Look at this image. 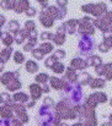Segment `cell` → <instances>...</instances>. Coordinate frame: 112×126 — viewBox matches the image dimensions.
<instances>
[{"label": "cell", "mask_w": 112, "mask_h": 126, "mask_svg": "<svg viewBox=\"0 0 112 126\" xmlns=\"http://www.w3.org/2000/svg\"><path fill=\"white\" fill-rule=\"evenodd\" d=\"M39 20H41V23L44 26V27H52L53 26V17L47 12V11H42L41 16H39Z\"/></svg>", "instance_id": "cell-6"}, {"label": "cell", "mask_w": 112, "mask_h": 126, "mask_svg": "<svg viewBox=\"0 0 112 126\" xmlns=\"http://www.w3.org/2000/svg\"><path fill=\"white\" fill-rule=\"evenodd\" d=\"M106 100H107L106 94L97 92V93L91 94V95L86 99V105H87V107H90V108H95L99 103H105Z\"/></svg>", "instance_id": "cell-2"}, {"label": "cell", "mask_w": 112, "mask_h": 126, "mask_svg": "<svg viewBox=\"0 0 112 126\" xmlns=\"http://www.w3.org/2000/svg\"><path fill=\"white\" fill-rule=\"evenodd\" d=\"M79 45H80V48H81L83 50H85V51L89 50L90 48H92V43L90 42V41H87V39H84L83 42H80Z\"/></svg>", "instance_id": "cell-28"}, {"label": "cell", "mask_w": 112, "mask_h": 126, "mask_svg": "<svg viewBox=\"0 0 112 126\" xmlns=\"http://www.w3.org/2000/svg\"><path fill=\"white\" fill-rule=\"evenodd\" d=\"M56 61H58V59H57V58L54 56V54H53L51 58H48V59L46 60V66H47V67H52Z\"/></svg>", "instance_id": "cell-32"}, {"label": "cell", "mask_w": 112, "mask_h": 126, "mask_svg": "<svg viewBox=\"0 0 112 126\" xmlns=\"http://www.w3.org/2000/svg\"><path fill=\"white\" fill-rule=\"evenodd\" d=\"M42 89H43V92H44V93H48V92H49V87H48V86H46L44 83H43V88H42Z\"/></svg>", "instance_id": "cell-44"}, {"label": "cell", "mask_w": 112, "mask_h": 126, "mask_svg": "<svg viewBox=\"0 0 112 126\" xmlns=\"http://www.w3.org/2000/svg\"><path fill=\"white\" fill-rule=\"evenodd\" d=\"M110 124H112V114L110 115Z\"/></svg>", "instance_id": "cell-47"}, {"label": "cell", "mask_w": 112, "mask_h": 126, "mask_svg": "<svg viewBox=\"0 0 112 126\" xmlns=\"http://www.w3.org/2000/svg\"><path fill=\"white\" fill-rule=\"evenodd\" d=\"M76 25H78V21H76V20H70V21H68V22L65 23L68 33H74L75 32V26H76Z\"/></svg>", "instance_id": "cell-22"}, {"label": "cell", "mask_w": 112, "mask_h": 126, "mask_svg": "<svg viewBox=\"0 0 112 126\" xmlns=\"http://www.w3.org/2000/svg\"><path fill=\"white\" fill-rule=\"evenodd\" d=\"M90 65H92V66L97 67V66L102 65V59H101V58H99V56H96V55H92V56L90 58Z\"/></svg>", "instance_id": "cell-26"}, {"label": "cell", "mask_w": 112, "mask_h": 126, "mask_svg": "<svg viewBox=\"0 0 112 126\" xmlns=\"http://www.w3.org/2000/svg\"><path fill=\"white\" fill-rule=\"evenodd\" d=\"M12 105L11 104H6L4 107H1V118L4 119H10L12 116Z\"/></svg>", "instance_id": "cell-9"}, {"label": "cell", "mask_w": 112, "mask_h": 126, "mask_svg": "<svg viewBox=\"0 0 112 126\" xmlns=\"http://www.w3.org/2000/svg\"><path fill=\"white\" fill-rule=\"evenodd\" d=\"M42 7H47V0H37Z\"/></svg>", "instance_id": "cell-43"}, {"label": "cell", "mask_w": 112, "mask_h": 126, "mask_svg": "<svg viewBox=\"0 0 112 126\" xmlns=\"http://www.w3.org/2000/svg\"><path fill=\"white\" fill-rule=\"evenodd\" d=\"M53 41L56 42V44L62 45V44L64 43V41H65V36H64V33H62V32H57V34L54 36Z\"/></svg>", "instance_id": "cell-24"}, {"label": "cell", "mask_w": 112, "mask_h": 126, "mask_svg": "<svg viewBox=\"0 0 112 126\" xmlns=\"http://www.w3.org/2000/svg\"><path fill=\"white\" fill-rule=\"evenodd\" d=\"M111 105H112V99H111Z\"/></svg>", "instance_id": "cell-48"}, {"label": "cell", "mask_w": 112, "mask_h": 126, "mask_svg": "<svg viewBox=\"0 0 112 126\" xmlns=\"http://www.w3.org/2000/svg\"><path fill=\"white\" fill-rule=\"evenodd\" d=\"M14 60H15V63H17V64H21V63H24V61H25V56L22 55V53H20V51H16V53L14 54Z\"/></svg>", "instance_id": "cell-29"}, {"label": "cell", "mask_w": 112, "mask_h": 126, "mask_svg": "<svg viewBox=\"0 0 112 126\" xmlns=\"http://www.w3.org/2000/svg\"><path fill=\"white\" fill-rule=\"evenodd\" d=\"M12 99L15 102H19V103H25V102L28 100V97L25 93H16V94H14Z\"/></svg>", "instance_id": "cell-15"}, {"label": "cell", "mask_w": 112, "mask_h": 126, "mask_svg": "<svg viewBox=\"0 0 112 126\" xmlns=\"http://www.w3.org/2000/svg\"><path fill=\"white\" fill-rule=\"evenodd\" d=\"M97 75H105L107 80H112V64H105L96 67Z\"/></svg>", "instance_id": "cell-4"}, {"label": "cell", "mask_w": 112, "mask_h": 126, "mask_svg": "<svg viewBox=\"0 0 112 126\" xmlns=\"http://www.w3.org/2000/svg\"><path fill=\"white\" fill-rule=\"evenodd\" d=\"M111 1H112V0H111Z\"/></svg>", "instance_id": "cell-49"}, {"label": "cell", "mask_w": 112, "mask_h": 126, "mask_svg": "<svg viewBox=\"0 0 112 126\" xmlns=\"http://www.w3.org/2000/svg\"><path fill=\"white\" fill-rule=\"evenodd\" d=\"M15 4H16V0H4L1 2V7L5 10H10V9L15 7Z\"/></svg>", "instance_id": "cell-23"}, {"label": "cell", "mask_w": 112, "mask_h": 126, "mask_svg": "<svg viewBox=\"0 0 112 126\" xmlns=\"http://www.w3.org/2000/svg\"><path fill=\"white\" fill-rule=\"evenodd\" d=\"M32 55H33L37 60H42V58H43L44 54L41 51V49H33V50H32Z\"/></svg>", "instance_id": "cell-33"}, {"label": "cell", "mask_w": 112, "mask_h": 126, "mask_svg": "<svg viewBox=\"0 0 112 126\" xmlns=\"http://www.w3.org/2000/svg\"><path fill=\"white\" fill-rule=\"evenodd\" d=\"M28 7H30L28 6V0H19V1H16L14 9H15L16 12H22V11H26Z\"/></svg>", "instance_id": "cell-8"}, {"label": "cell", "mask_w": 112, "mask_h": 126, "mask_svg": "<svg viewBox=\"0 0 112 126\" xmlns=\"http://www.w3.org/2000/svg\"><path fill=\"white\" fill-rule=\"evenodd\" d=\"M35 28H36L35 22H32V21H27V22H26V25H25V30H26L27 32H32V31H35Z\"/></svg>", "instance_id": "cell-31"}, {"label": "cell", "mask_w": 112, "mask_h": 126, "mask_svg": "<svg viewBox=\"0 0 112 126\" xmlns=\"http://www.w3.org/2000/svg\"><path fill=\"white\" fill-rule=\"evenodd\" d=\"M54 56H56L57 59H63V58L65 56V53H64L63 50H57V51L54 53Z\"/></svg>", "instance_id": "cell-38"}, {"label": "cell", "mask_w": 112, "mask_h": 126, "mask_svg": "<svg viewBox=\"0 0 112 126\" xmlns=\"http://www.w3.org/2000/svg\"><path fill=\"white\" fill-rule=\"evenodd\" d=\"M49 81H51V86H52L54 89H60V88L64 86V82H63L62 80L57 79V77H52V79H49Z\"/></svg>", "instance_id": "cell-13"}, {"label": "cell", "mask_w": 112, "mask_h": 126, "mask_svg": "<svg viewBox=\"0 0 112 126\" xmlns=\"http://www.w3.org/2000/svg\"><path fill=\"white\" fill-rule=\"evenodd\" d=\"M36 45V41H30V42L27 43L25 47H24V50H26V51H30L33 47Z\"/></svg>", "instance_id": "cell-34"}, {"label": "cell", "mask_w": 112, "mask_h": 126, "mask_svg": "<svg viewBox=\"0 0 112 126\" xmlns=\"http://www.w3.org/2000/svg\"><path fill=\"white\" fill-rule=\"evenodd\" d=\"M0 21H1V22H0V25L2 26V25L5 23V17H4V16H1V17H0Z\"/></svg>", "instance_id": "cell-45"}, {"label": "cell", "mask_w": 112, "mask_h": 126, "mask_svg": "<svg viewBox=\"0 0 112 126\" xmlns=\"http://www.w3.org/2000/svg\"><path fill=\"white\" fill-rule=\"evenodd\" d=\"M30 91H31V95L33 99H38L42 95V87H39L38 84H31L30 86Z\"/></svg>", "instance_id": "cell-11"}, {"label": "cell", "mask_w": 112, "mask_h": 126, "mask_svg": "<svg viewBox=\"0 0 112 126\" xmlns=\"http://www.w3.org/2000/svg\"><path fill=\"white\" fill-rule=\"evenodd\" d=\"M17 77H19V72L17 71H15V72H6V74H4L1 76V83H4L6 86L7 83H10L11 81L16 80Z\"/></svg>", "instance_id": "cell-7"}, {"label": "cell", "mask_w": 112, "mask_h": 126, "mask_svg": "<svg viewBox=\"0 0 112 126\" xmlns=\"http://www.w3.org/2000/svg\"><path fill=\"white\" fill-rule=\"evenodd\" d=\"M39 49H41V51L43 54H47V53H51L53 50V45L51 43H42L39 45Z\"/></svg>", "instance_id": "cell-19"}, {"label": "cell", "mask_w": 112, "mask_h": 126, "mask_svg": "<svg viewBox=\"0 0 112 126\" xmlns=\"http://www.w3.org/2000/svg\"><path fill=\"white\" fill-rule=\"evenodd\" d=\"M90 21H92L90 17H84L83 18V21L79 25V32L80 33H83V34H92L94 33V27H92Z\"/></svg>", "instance_id": "cell-3"}, {"label": "cell", "mask_w": 112, "mask_h": 126, "mask_svg": "<svg viewBox=\"0 0 112 126\" xmlns=\"http://www.w3.org/2000/svg\"><path fill=\"white\" fill-rule=\"evenodd\" d=\"M1 41L2 43L6 45V47H10L11 44H12V41H14V38H12V36H10L9 33H1Z\"/></svg>", "instance_id": "cell-17"}, {"label": "cell", "mask_w": 112, "mask_h": 126, "mask_svg": "<svg viewBox=\"0 0 112 126\" xmlns=\"http://www.w3.org/2000/svg\"><path fill=\"white\" fill-rule=\"evenodd\" d=\"M44 105H49V107H52L53 105V100L51 99V98H44Z\"/></svg>", "instance_id": "cell-42"}, {"label": "cell", "mask_w": 112, "mask_h": 126, "mask_svg": "<svg viewBox=\"0 0 112 126\" xmlns=\"http://www.w3.org/2000/svg\"><path fill=\"white\" fill-rule=\"evenodd\" d=\"M52 70L56 72V74H62L64 71V65L60 63V61H56L52 66Z\"/></svg>", "instance_id": "cell-21"}, {"label": "cell", "mask_w": 112, "mask_h": 126, "mask_svg": "<svg viewBox=\"0 0 112 126\" xmlns=\"http://www.w3.org/2000/svg\"><path fill=\"white\" fill-rule=\"evenodd\" d=\"M65 80H69V81H72V82H74L78 80V76H76V74H75V69L73 66H70L68 70H67V72H65Z\"/></svg>", "instance_id": "cell-12"}, {"label": "cell", "mask_w": 112, "mask_h": 126, "mask_svg": "<svg viewBox=\"0 0 112 126\" xmlns=\"http://www.w3.org/2000/svg\"><path fill=\"white\" fill-rule=\"evenodd\" d=\"M14 109H15V113L17 114L19 119L22 121V123H27L28 121V116L26 114V109L21 105V104H12Z\"/></svg>", "instance_id": "cell-5"}, {"label": "cell", "mask_w": 112, "mask_h": 126, "mask_svg": "<svg viewBox=\"0 0 112 126\" xmlns=\"http://www.w3.org/2000/svg\"><path fill=\"white\" fill-rule=\"evenodd\" d=\"M70 66H73L76 70H84V69H86L87 63H86L85 60H83V59H78V58H76V59H74V60L72 61Z\"/></svg>", "instance_id": "cell-10"}, {"label": "cell", "mask_w": 112, "mask_h": 126, "mask_svg": "<svg viewBox=\"0 0 112 126\" xmlns=\"http://www.w3.org/2000/svg\"><path fill=\"white\" fill-rule=\"evenodd\" d=\"M57 4H58L60 7H65L67 4H68V1H67V0H57Z\"/></svg>", "instance_id": "cell-41"}, {"label": "cell", "mask_w": 112, "mask_h": 126, "mask_svg": "<svg viewBox=\"0 0 112 126\" xmlns=\"http://www.w3.org/2000/svg\"><path fill=\"white\" fill-rule=\"evenodd\" d=\"M26 15H27V16H33V15H36V9H35V7H28L27 11H26Z\"/></svg>", "instance_id": "cell-40"}, {"label": "cell", "mask_w": 112, "mask_h": 126, "mask_svg": "<svg viewBox=\"0 0 112 126\" xmlns=\"http://www.w3.org/2000/svg\"><path fill=\"white\" fill-rule=\"evenodd\" d=\"M99 49H100L101 51L106 53V51H109V50H110V47H109V45H107V44H106L105 42H102L101 44H100V45H99Z\"/></svg>", "instance_id": "cell-37"}, {"label": "cell", "mask_w": 112, "mask_h": 126, "mask_svg": "<svg viewBox=\"0 0 112 126\" xmlns=\"http://www.w3.org/2000/svg\"><path fill=\"white\" fill-rule=\"evenodd\" d=\"M11 53H12V49H11V48H9V47H7L6 49L1 50V61H2V63H5L6 60H9V58H10Z\"/></svg>", "instance_id": "cell-20"}, {"label": "cell", "mask_w": 112, "mask_h": 126, "mask_svg": "<svg viewBox=\"0 0 112 126\" xmlns=\"http://www.w3.org/2000/svg\"><path fill=\"white\" fill-rule=\"evenodd\" d=\"M1 102H4L5 104H10V97L6 93H2L1 94Z\"/></svg>", "instance_id": "cell-39"}, {"label": "cell", "mask_w": 112, "mask_h": 126, "mask_svg": "<svg viewBox=\"0 0 112 126\" xmlns=\"http://www.w3.org/2000/svg\"><path fill=\"white\" fill-rule=\"evenodd\" d=\"M90 86H91V88H101V87H104L105 86V80H102V79H92L91 80V82H90Z\"/></svg>", "instance_id": "cell-16"}, {"label": "cell", "mask_w": 112, "mask_h": 126, "mask_svg": "<svg viewBox=\"0 0 112 126\" xmlns=\"http://www.w3.org/2000/svg\"><path fill=\"white\" fill-rule=\"evenodd\" d=\"M26 70H27L28 72H36L38 70V65L35 63V61L30 60V61L26 63Z\"/></svg>", "instance_id": "cell-18"}, {"label": "cell", "mask_w": 112, "mask_h": 126, "mask_svg": "<svg viewBox=\"0 0 112 126\" xmlns=\"http://www.w3.org/2000/svg\"><path fill=\"white\" fill-rule=\"evenodd\" d=\"M19 28H20V25H19V22L15 21V20L11 21V22L9 23V26H7V31H9V32H12V33H17V32L20 31Z\"/></svg>", "instance_id": "cell-14"}, {"label": "cell", "mask_w": 112, "mask_h": 126, "mask_svg": "<svg viewBox=\"0 0 112 126\" xmlns=\"http://www.w3.org/2000/svg\"><path fill=\"white\" fill-rule=\"evenodd\" d=\"M6 87H7V89H10V91H16V89H19V88L21 87V83H20V81L16 79V80H14V81H11L10 83L6 84Z\"/></svg>", "instance_id": "cell-25"}, {"label": "cell", "mask_w": 112, "mask_h": 126, "mask_svg": "<svg viewBox=\"0 0 112 126\" xmlns=\"http://www.w3.org/2000/svg\"><path fill=\"white\" fill-rule=\"evenodd\" d=\"M91 76L87 74V72H84V74H81V76H80V83L81 84H90L91 82Z\"/></svg>", "instance_id": "cell-27"}, {"label": "cell", "mask_w": 112, "mask_h": 126, "mask_svg": "<svg viewBox=\"0 0 112 126\" xmlns=\"http://www.w3.org/2000/svg\"><path fill=\"white\" fill-rule=\"evenodd\" d=\"M48 80V75L47 74H39L37 77H36V81H37L38 83H46V81Z\"/></svg>", "instance_id": "cell-30"}, {"label": "cell", "mask_w": 112, "mask_h": 126, "mask_svg": "<svg viewBox=\"0 0 112 126\" xmlns=\"http://www.w3.org/2000/svg\"><path fill=\"white\" fill-rule=\"evenodd\" d=\"M83 11L85 12H89V14H92L95 16H100L101 14H104L106 11V5L102 2L100 4H87V5H84L81 7Z\"/></svg>", "instance_id": "cell-1"}, {"label": "cell", "mask_w": 112, "mask_h": 126, "mask_svg": "<svg viewBox=\"0 0 112 126\" xmlns=\"http://www.w3.org/2000/svg\"><path fill=\"white\" fill-rule=\"evenodd\" d=\"M33 105H35V102H30V103L27 104V107H28V108H32Z\"/></svg>", "instance_id": "cell-46"}, {"label": "cell", "mask_w": 112, "mask_h": 126, "mask_svg": "<svg viewBox=\"0 0 112 126\" xmlns=\"http://www.w3.org/2000/svg\"><path fill=\"white\" fill-rule=\"evenodd\" d=\"M41 38H42L43 41H46V39H53V38H54V36H53L52 33L44 32V33H42V34H41Z\"/></svg>", "instance_id": "cell-36"}, {"label": "cell", "mask_w": 112, "mask_h": 126, "mask_svg": "<svg viewBox=\"0 0 112 126\" xmlns=\"http://www.w3.org/2000/svg\"><path fill=\"white\" fill-rule=\"evenodd\" d=\"M104 42L106 43L110 48L112 47V36H109V34H106L105 33V37H104Z\"/></svg>", "instance_id": "cell-35"}]
</instances>
